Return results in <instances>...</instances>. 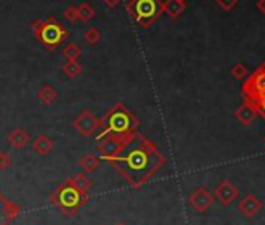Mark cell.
<instances>
[{
	"mask_svg": "<svg viewBox=\"0 0 265 225\" xmlns=\"http://www.w3.org/2000/svg\"><path fill=\"white\" fill-rule=\"evenodd\" d=\"M108 163L128 183L130 188L141 189L165 166L167 160L148 138L136 132L117 157Z\"/></svg>",
	"mask_w": 265,
	"mask_h": 225,
	"instance_id": "1",
	"label": "cell"
},
{
	"mask_svg": "<svg viewBox=\"0 0 265 225\" xmlns=\"http://www.w3.org/2000/svg\"><path fill=\"white\" fill-rule=\"evenodd\" d=\"M139 124L141 122L133 113L122 102H117L106 111L102 119H99L100 132L95 135V139L99 143L106 136H130L137 132Z\"/></svg>",
	"mask_w": 265,
	"mask_h": 225,
	"instance_id": "2",
	"label": "cell"
},
{
	"mask_svg": "<svg viewBox=\"0 0 265 225\" xmlns=\"http://www.w3.org/2000/svg\"><path fill=\"white\" fill-rule=\"evenodd\" d=\"M257 116L256 108L251 105L248 100H243V103L235 109V118L240 121V124L243 125H249Z\"/></svg>",
	"mask_w": 265,
	"mask_h": 225,
	"instance_id": "13",
	"label": "cell"
},
{
	"mask_svg": "<svg viewBox=\"0 0 265 225\" xmlns=\"http://www.w3.org/2000/svg\"><path fill=\"white\" fill-rule=\"evenodd\" d=\"M243 100H246V98H243ZM248 102L256 108L257 115L265 119V94H262V95H259V97H254V98H251V100H248Z\"/></svg>",
	"mask_w": 265,
	"mask_h": 225,
	"instance_id": "23",
	"label": "cell"
},
{
	"mask_svg": "<svg viewBox=\"0 0 265 225\" xmlns=\"http://www.w3.org/2000/svg\"><path fill=\"white\" fill-rule=\"evenodd\" d=\"M100 39H102V33L99 32V28L91 27V28H88V30L85 32V41L88 42V44H91V46H97L100 42Z\"/></svg>",
	"mask_w": 265,
	"mask_h": 225,
	"instance_id": "22",
	"label": "cell"
},
{
	"mask_svg": "<svg viewBox=\"0 0 265 225\" xmlns=\"http://www.w3.org/2000/svg\"><path fill=\"white\" fill-rule=\"evenodd\" d=\"M215 199L212 192H209L207 188L200 186L195 189L190 195H189V205L197 211V213H206V211L214 205Z\"/></svg>",
	"mask_w": 265,
	"mask_h": 225,
	"instance_id": "9",
	"label": "cell"
},
{
	"mask_svg": "<svg viewBox=\"0 0 265 225\" xmlns=\"http://www.w3.org/2000/svg\"><path fill=\"white\" fill-rule=\"evenodd\" d=\"M7 141L10 147L13 149H24L27 147V144L30 143V135L27 133L24 129H21V127H18V129L11 130L7 136Z\"/></svg>",
	"mask_w": 265,
	"mask_h": 225,
	"instance_id": "12",
	"label": "cell"
},
{
	"mask_svg": "<svg viewBox=\"0 0 265 225\" xmlns=\"http://www.w3.org/2000/svg\"><path fill=\"white\" fill-rule=\"evenodd\" d=\"M178 2H183V4H186V0H178Z\"/></svg>",
	"mask_w": 265,
	"mask_h": 225,
	"instance_id": "30",
	"label": "cell"
},
{
	"mask_svg": "<svg viewBox=\"0 0 265 225\" xmlns=\"http://www.w3.org/2000/svg\"><path fill=\"white\" fill-rule=\"evenodd\" d=\"M263 143H265V138H263Z\"/></svg>",
	"mask_w": 265,
	"mask_h": 225,
	"instance_id": "32",
	"label": "cell"
},
{
	"mask_svg": "<svg viewBox=\"0 0 265 225\" xmlns=\"http://www.w3.org/2000/svg\"><path fill=\"white\" fill-rule=\"evenodd\" d=\"M257 8L265 14V0H259V2H257Z\"/></svg>",
	"mask_w": 265,
	"mask_h": 225,
	"instance_id": "29",
	"label": "cell"
},
{
	"mask_svg": "<svg viewBox=\"0 0 265 225\" xmlns=\"http://www.w3.org/2000/svg\"><path fill=\"white\" fill-rule=\"evenodd\" d=\"M162 10L170 19H176V18H179L181 14L184 13L186 4L178 2V0H165V2L162 4Z\"/></svg>",
	"mask_w": 265,
	"mask_h": 225,
	"instance_id": "15",
	"label": "cell"
},
{
	"mask_svg": "<svg viewBox=\"0 0 265 225\" xmlns=\"http://www.w3.org/2000/svg\"><path fill=\"white\" fill-rule=\"evenodd\" d=\"M72 180H74V183L75 185L83 191V192H86V194H89V191H91V188H92V183H91V180L83 174V172H77L74 177H71Z\"/></svg>",
	"mask_w": 265,
	"mask_h": 225,
	"instance_id": "21",
	"label": "cell"
},
{
	"mask_svg": "<svg viewBox=\"0 0 265 225\" xmlns=\"http://www.w3.org/2000/svg\"><path fill=\"white\" fill-rule=\"evenodd\" d=\"M83 55V50L75 44V42H69L63 49V56L67 58V61H78V58Z\"/></svg>",
	"mask_w": 265,
	"mask_h": 225,
	"instance_id": "18",
	"label": "cell"
},
{
	"mask_svg": "<svg viewBox=\"0 0 265 225\" xmlns=\"http://www.w3.org/2000/svg\"><path fill=\"white\" fill-rule=\"evenodd\" d=\"M38 98L44 105H52V103L57 102L58 92H57V89H55L53 86H50V84H43V86H41V89L38 91Z\"/></svg>",
	"mask_w": 265,
	"mask_h": 225,
	"instance_id": "17",
	"label": "cell"
},
{
	"mask_svg": "<svg viewBox=\"0 0 265 225\" xmlns=\"http://www.w3.org/2000/svg\"><path fill=\"white\" fill-rule=\"evenodd\" d=\"M116 225H125V223H122V222H119V223H116Z\"/></svg>",
	"mask_w": 265,
	"mask_h": 225,
	"instance_id": "31",
	"label": "cell"
},
{
	"mask_svg": "<svg viewBox=\"0 0 265 225\" xmlns=\"http://www.w3.org/2000/svg\"><path fill=\"white\" fill-rule=\"evenodd\" d=\"M212 195L217 202H220V205L229 206L234 200H237V197H239V188H237L231 180L225 178L215 186Z\"/></svg>",
	"mask_w": 265,
	"mask_h": 225,
	"instance_id": "8",
	"label": "cell"
},
{
	"mask_svg": "<svg viewBox=\"0 0 265 225\" xmlns=\"http://www.w3.org/2000/svg\"><path fill=\"white\" fill-rule=\"evenodd\" d=\"M78 164H80V167H81L85 172L92 174V172H95L97 169L100 167L102 160H100L99 157H94V155L88 153V155H85V157H81V158H80Z\"/></svg>",
	"mask_w": 265,
	"mask_h": 225,
	"instance_id": "16",
	"label": "cell"
},
{
	"mask_svg": "<svg viewBox=\"0 0 265 225\" xmlns=\"http://www.w3.org/2000/svg\"><path fill=\"white\" fill-rule=\"evenodd\" d=\"M13 164V160L10 157V153L7 152H0V171H7Z\"/></svg>",
	"mask_w": 265,
	"mask_h": 225,
	"instance_id": "26",
	"label": "cell"
},
{
	"mask_svg": "<svg viewBox=\"0 0 265 225\" xmlns=\"http://www.w3.org/2000/svg\"><path fill=\"white\" fill-rule=\"evenodd\" d=\"M63 72L64 75H67V78H77L83 74V66L78 61H67L63 66Z\"/></svg>",
	"mask_w": 265,
	"mask_h": 225,
	"instance_id": "19",
	"label": "cell"
},
{
	"mask_svg": "<svg viewBox=\"0 0 265 225\" xmlns=\"http://www.w3.org/2000/svg\"><path fill=\"white\" fill-rule=\"evenodd\" d=\"M242 94L246 100H251V98L265 94V63L260 64L253 74L246 77L242 86Z\"/></svg>",
	"mask_w": 265,
	"mask_h": 225,
	"instance_id": "6",
	"label": "cell"
},
{
	"mask_svg": "<svg viewBox=\"0 0 265 225\" xmlns=\"http://www.w3.org/2000/svg\"><path fill=\"white\" fill-rule=\"evenodd\" d=\"M246 74H248V70L242 63H237L231 69V75H234V78H237V80H243L246 77Z\"/></svg>",
	"mask_w": 265,
	"mask_h": 225,
	"instance_id": "24",
	"label": "cell"
},
{
	"mask_svg": "<svg viewBox=\"0 0 265 225\" xmlns=\"http://www.w3.org/2000/svg\"><path fill=\"white\" fill-rule=\"evenodd\" d=\"M33 150L41 157H46L53 150V141L47 135H38L33 141Z\"/></svg>",
	"mask_w": 265,
	"mask_h": 225,
	"instance_id": "14",
	"label": "cell"
},
{
	"mask_svg": "<svg viewBox=\"0 0 265 225\" xmlns=\"http://www.w3.org/2000/svg\"><path fill=\"white\" fill-rule=\"evenodd\" d=\"M32 27L36 39L39 42H43L44 47L49 50H55L66 39H69V30L55 18L36 19Z\"/></svg>",
	"mask_w": 265,
	"mask_h": 225,
	"instance_id": "4",
	"label": "cell"
},
{
	"mask_svg": "<svg viewBox=\"0 0 265 225\" xmlns=\"http://www.w3.org/2000/svg\"><path fill=\"white\" fill-rule=\"evenodd\" d=\"M262 206H263L262 200L254 194H246L239 200V203H237V209H239V213H242L245 217H254L262 209Z\"/></svg>",
	"mask_w": 265,
	"mask_h": 225,
	"instance_id": "11",
	"label": "cell"
},
{
	"mask_svg": "<svg viewBox=\"0 0 265 225\" xmlns=\"http://www.w3.org/2000/svg\"><path fill=\"white\" fill-rule=\"evenodd\" d=\"M74 129L83 138H89L91 135H94L99 130V119H97L94 113H91L89 109H83L74 119Z\"/></svg>",
	"mask_w": 265,
	"mask_h": 225,
	"instance_id": "7",
	"label": "cell"
},
{
	"mask_svg": "<svg viewBox=\"0 0 265 225\" xmlns=\"http://www.w3.org/2000/svg\"><path fill=\"white\" fill-rule=\"evenodd\" d=\"M88 200L89 194L83 192L71 177L66 178L50 195L52 205L57 206L64 216H75L88 203Z\"/></svg>",
	"mask_w": 265,
	"mask_h": 225,
	"instance_id": "3",
	"label": "cell"
},
{
	"mask_svg": "<svg viewBox=\"0 0 265 225\" xmlns=\"http://www.w3.org/2000/svg\"><path fill=\"white\" fill-rule=\"evenodd\" d=\"M77 11H78V19H80L81 22H85V24L95 18V10H94L88 2H83V4L77 8Z\"/></svg>",
	"mask_w": 265,
	"mask_h": 225,
	"instance_id": "20",
	"label": "cell"
},
{
	"mask_svg": "<svg viewBox=\"0 0 265 225\" xmlns=\"http://www.w3.org/2000/svg\"><path fill=\"white\" fill-rule=\"evenodd\" d=\"M21 214V206L0 192V225H10Z\"/></svg>",
	"mask_w": 265,
	"mask_h": 225,
	"instance_id": "10",
	"label": "cell"
},
{
	"mask_svg": "<svg viewBox=\"0 0 265 225\" xmlns=\"http://www.w3.org/2000/svg\"><path fill=\"white\" fill-rule=\"evenodd\" d=\"M125 8L133 21L142 28L153 25L164 13L161 0H130Z\"/></svg>",
	"mask_w": 265,
	"mask_h": 225,
	"instance_id": "5",
	"label": "cell"
},
{
	"mask_svg": "<svg viewBox=\"0 0 265 225\" xmlns=\"http://www.w3.org/2000/svg\"><path fill=\"white\" fill-rule=\"evenodd\" d=\"M102 2H103L108 8H116V7L120 5L122 0H102Z\"/></svg>",
	"mask_w": 265,
	"mask_h": 225,
	"instance_id": "28",
	"label": "cell"
},
{
	"mask_svg": "<svg viewBox=\"0 0 265 225\" xmlns=\"http://www.w3.org/2000/svg\"><path fill=\"white\" fill-rule=\"evenodd\" d=\"M63 14H64V18L72 24L77 22V19H78V11H77V7H74V5H69Z\"/></svg>",
	"mask_w": 265,
	"mask_h": 225,
	"instance_id": "25",
	"label": "cell"
},
{
	"mask_svg": "<svg viewBox=\"0 0 265 225\" xmlns=\"http://www.w3.org/2000/svg\"><path fill=\"white\" fill-rule=\"evenodd\" d=\"M215 2L225 11H229V10H232L237 5V2H239V0H215Z\"/></svg>",
	"mask_w": 265,
	"mask_h": 225,
	"instance_id": "27",
	"label": "cell"
}]
</instances>
